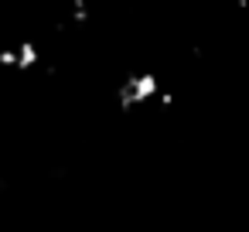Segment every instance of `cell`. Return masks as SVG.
<instances>
[{
	"label": "cell",
	"instance_id": "obj_1",
	"mask_svg": "<svg viewBox=\"0 0 249 232\" xmlns=\"http://www.w3.org/2000/svg\"><path fill=\"white\" fill-rule=\"evenodd\" d=\"M157 96H160V82H157L154 72L130 75V79L120 86V92H116L120 109H133V106H140V103H147V99H157Z\"/></svg>",
	"mask_w": 249,
	"mask_h": 232
},
{
	"label": "cell",
	"instance_id": "obj_2",
	"mask_svg": "<svg viewBox=\"0 0 249 232\" xmlns=\"http://www.w3.org/2000/svg\"><path fill=\"white\" fill-rule=\"evenodd\" d=\"M18 55H21V62H18L21 72H28V69L38 65V45H35V41H24V45L18 48Z\"/></svg>",
	"mask_w": 249,
	"mask_h": 232
},
{
	"label": "cell",
	"instance_id": "obj_3",
	"mask_svg": "<svg viewBox=\"0 0 249 232\" xmlns=\"http://www.w3.org/2000/svg\"><path fill=\"white\" fill-rule=\"evenodd\" d=\"M72 21H79V24L89 21V4L86 0H72Z\"/></svg>",
	"mask_w": 249,
	"mask_h": 232
},
{
	"label": "cell",
	"instance_id": "obj_4",
	"mask_svg": "<svg viewBox=\"0 0 249 232\" xmlns=\"http://www.w3.org/2000/svg\"><path fill=\"white\" fill-rule=\"evenodd\" d=\"M18 62H21V55H18V52H11V48H7V52H0V65L18 69Z\"/></svg>",
	"mask_w": 249,
	"mask_h": 232
},
{
	"label": "cell",
	"instance_id": "obj_5",
	"mask_svg": "<svg viewBox=\"0 0 249 232\" xmlns=\"http://www.w3.org/2000/svg\"><path fill=\"white\" fill-rule=\"evenodd\" d=\"M157 103H160V106H174V92H160Z\"/></svg>",
	"mask_w": 249,
	"mask_h": 232
}]
</instances>
